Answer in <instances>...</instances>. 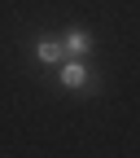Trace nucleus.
I'll list each match as a JSON object with an SVG mask.
<instances>
[{"label": "nucleus", "mask_w": 140, "mask_h": 158, "mask_svg": "<svg viewBox=\"0 0 140 158\" xmlns=\"http://www.w3.org/2000/svg\"><path fill=\"white\" fill-rule=\"evenodd\" d=\"M57 79H62V88H83V84H88V66L79 62V57H70V62H62Z\"/></svg>", "instance_id": "obj_1"}, {"label": "nucleus", "mask_w": 140, "mask_h": 158, "mask_svg": "<svg viewBox=\"0 0 140 158\" xmlns=\"http://www.w3.org/2000/svg\"><path fill=\"white\" fill-rule=\"evenodd\" d=\"M35 57H39V62H62V57H66V48H62V40L44 35V40L35 44Z\"/></svg>", "instance_id": "obj_3"}, {"label": "nucleus", "mask_w": 140, "mask_h": 158, "mask_svg": "<svg viewBox=\"0 0 140 158\" xmlns=\"http://www.w3.org/2000/svg\"><path fill=\"white\" fill-rule=\"evenodd\" d=\"M62 48H66L70 57H83V53L92 48V35H88V31H66V35H62Z\"/></svg>", "instance_id": "obj_2"}]
</instances>
